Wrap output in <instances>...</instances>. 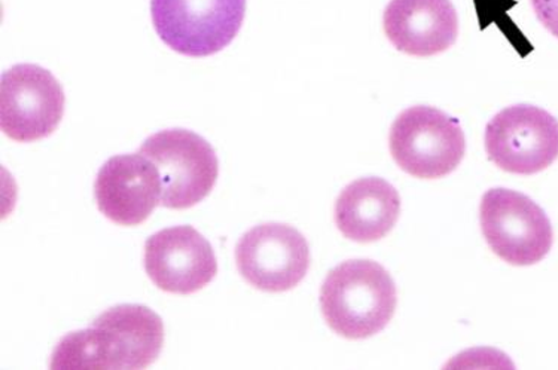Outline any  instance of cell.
Segmentation results:
<instances>
[{
  "mask_svg": "<svg viewBox=\"0 0 558 370\" xmlns=\"http://www.w3.org/2000/svg\"><path fill=\"white\" fill-rule=\"evenodd\" d=\"M397 304L392 276L369 259H352L333 268L320 288L325 321L348 340L380 333L392 320Z\"/></svg>",
  "mask_w": 558,
  "mask_h": 370,
  "instance_id": "7a4b0ae2",
  "label": "cell"
},
{
  "mask_svg": "<svg viewBox=\"0 0 558 370\" xmlns=\"http://www.w3.org/2000/svg\"><path fill=\"white\" fill-rule=\"evenodd\" d=\"M488 160L504 172L531 176L558 158V121L532 104L504 109L487 124Z\"/></svg>",
  "mask_w": 558,
  "mask_h": 370,
  "instance_id": "52a82bcc",
  "label": "cell"
},
{
  "mask_svg": "<svg viewBox=\"0 0 558 370\" xmlns=\"http://www.w3.org/2000/svg\"><path fill=\"white\" fill-rule=\"evenodd\" d=\"M246 0H150L155 32L173 51L209 57L235 39Z\"/></svg>",
  "mask_w": 558,
  "mask_h": 370,
  "instance_id": "5b68a950",
  "label": "cell"
},
{
  "mask_svg": "<svg viewBox=\"0 0 558 370\" xmlns=\"http://www.w3.org/2000/svg\"><path fill=\"white\" fill-rule=\"evenodd\" d=\"M240 275L258 291L279 293L299 286L310 268L307 239L287 223L252 227L235 246Z\"/></svg>",
  "mask_w": 558,
  "mask_h": 370,
  "instance_id": "9c48e42d",
  "label": "cell"
},
{
  "mask_svg": "<svg viewBox=\"0 0 558 370\" xmlns=\"http://www.w3.org/2000/svg\"><path fill=\"white\" fill-rule=\"evenodd\" d=\"M389 148L395 162L410 176L441 178L463 161L466 138L454 118L430 106H414L395 120Z\"/></svg>",
  "mask_w": 558,
  "mask_h": 370,
  "instance_id": "3957f363",
  "label": "cell"
},
{
  "mask_svg": "<svg viewBox=\"0 0 558 370\" xmlns=\"http://www.w3.org/2000/svg\"><path fill=\"white\" fill-rule=\"evenodd\" d=\"M532 7L537 20L558 38V0H532Z\"/></svg>",
  "mask_w": 558,
  "mask_h": 370,
  "instance_id": "5bb4252c",
  "label": "cell"
},
{
  "mask_svg": "<svg viewBox=\"0 0 558 370\" xmlns=\"http://www.w3.org/2000/svg\"><path fill=\"white\" fill-rule=\"evenodd\" d=\"M480 219L493 254L511 266H535L551 250V222L527 195L505 188L487 190L483 195Z\"/></svg>",
  "mask_w": 558,
  "mask_h": 370,
  "instance_id": "8992f818",
  "label": "cell"
},
{
  "mask_svg": "<svg viewBox=\"0 0 558 370\" xmlns=\"http://www.w3.org/2000/svg\"><path fill=\"white\" fill-rule=\"evenodd\" d=\"M401 197L381 177H362L345 186L336 202V223L352 242H380L397 225Z\"/></svg>",
  "mask_w": 558,
  "mask_h": 370,
  "instance_id": "4fadbf2b",
  "label": "cell"
},
{
  "mask_svg": "<svg viewBox=\"0 0 558 370\" xmlns=\"http://www.w3.org/2000/svg\"><path fill=\"white\" fill-rule=\"evenodd\" d=\"M138 152L161 176V206L185 210L209 197L219 176V161L205 137L185 128L165 130L146 138Z\"/></svg>",
  "mask_w": 558,
  "mask_h": 370,
  "instance_id": "277c9868",
  "label": "cell"
},
{
  "mask_svg": "<svg viewBox=\"0 0 558 370\" xmlns=\"http://www.w3.org/2000/svg\"><path fill=\"white\" fill-rule=\"evenodd\" d=\"M161 188L160 172L149 158L141 152L112 157L97 174V207L117 225L137 226L161 205Z\"/></svg>",
  "mask_w": 558,
  "mask_h": 370,
  "instance_id": "8fae6325",
  "label": "cell"
},
{
  "mask_svg": "<svg viewBox=\"0 0 558 370\" xmlns=\"http://www.w3.org/2000/svg\"><path fill=\"white\" fill-rule=\"evenodd\" d=\"M145 271L162 292L191 295L218 274V259L205 235L190 225L172 226L145 243Z\"/></svg>",
  "mask_w": 558,
  "mask_h": 370,
  "instance_id": "30bf717a",
  "label": "cell"
},
{
  "mask_svg": "<svg viewBox=\"0 0 558 370\" xmlns=\"http://www.w3.org/2000/svg\"><path fill=\"white\" fill-rule=\"evenodd\" d=\"M165 323L149 307L109 308L85 331L69 333L52 353L51 369H145L160 357Z\"/></svg>",
  "mask_w": 558,
  "mask_h": 370,
  "instance_id": "6da1fadb",
  "label": "cell"
},
{
  "mask_svg": "<svg viewBox=\"0 0 558 370\" xmlns=\"http://www.w3.org/2000/svg\"><path fill=\"white\" fill-rule=\"evenodd\" d=\"M63 87L38 64H17L3 72L0 127L12 140L31 144L54 133L64 115Z\"/></svg>",
  "mask_w": 558,
  "mask_h": 370,
  "instance_id": "ba28073f",
  "label": "cell"
},
{
  "mask_svg": "<svg viewBox=\"0 0 558 370\" xmlns=\"http://www.w3.org/2000/svg\"><path fill=\"white\" fill-rule=\"evenodd\" d=\"M383 24L393 47L414 57L441 54L459 34L458 12L450 0H390Z\"/></svg>",
  "mask_w": 558,
  "mask_h": 370,
  "instance_id": "7c38bea8",
  "label": "cell"
}]
</instances>
